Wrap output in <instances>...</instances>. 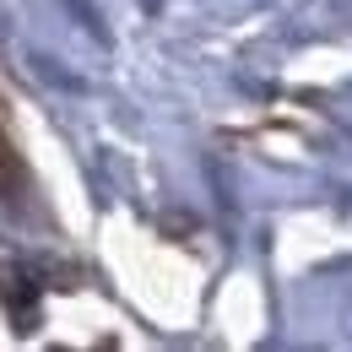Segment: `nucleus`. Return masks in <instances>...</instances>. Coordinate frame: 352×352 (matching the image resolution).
<instances>
[{
    "label": "nucleus",
    "instance_id": "nucleus-1",
    "mask_svg": "<svg viewBox=\"0 0 352 352\" xmlns=\"http://www.w3.org/2000/svg\"><path fill=\"white\" fill-rule=\"evenodd\" d=\"M0 309H6V320H11L16 336L38 331V282L22 265H0Z\"/></svg>",
    "mask_w": 352,
    "mask_h": 352
},
{
    "label": "nucleus",
    "instance_id": "nucleus-2",
    "mask_svg": "<svg viewBox=\"0 0 352 352\" xmlns=\"http://www.w3.org/2000/svg\"><path fill=\"white\" fill-rule=\"evenodd\" d=\"M11 184V152H6V141H0V190Z\"/></svg>",
    "mask_w": 352,
    "mask_h": 352
}]
</instances>
